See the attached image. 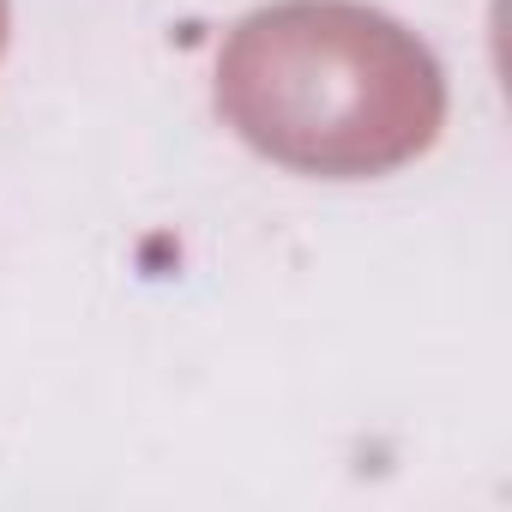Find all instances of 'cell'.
Returning <instances> with one entry per match:
<instances>
[{"label":"cell","mask_w":512,"mask_h":512,"mask_svg":"<svg viewBox=\"0 0 512 512\" xmlns=\"http://www.w3.org/2000/svg\"><path fill=\"white\" fill-rule=\"evenodd\" d=\"M217 115L260 157L368 181L416 163L446 127V73L428 43L362 0H272L217 55Z\"/></svg>","instance_id":"6da1fadb"},{"label":"cell","mask_w":512,"mask_h":512,"mask_svg":"<svg viewBox=\"0 0 512 512\" xmlns=\"http://www.w3.org/2000/svg\"><path fill=\"white\" fill-rule=\"evenodd\" d=\"M7 31H13V0H0V49H7Z\"/></svg>","instance_id":"7a4b0ae2"}]
</instances>
